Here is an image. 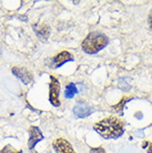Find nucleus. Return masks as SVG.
Segmentation results:
<instances>
[{
    "mask_svg": "<svg viewBox=\"0 0 152 153\" xmlns=\"http://www.w3.org/2000/svg\"><path fill=\"white\" fill-rule=\"evenodd\" d=\"M93 129L104 139H118L124 133L123 123L114 117L106 118L95 123Z\"/></svg>",
    "mask_w": 152,
    "mask_h": 153,
    "instance_id": "f257e3e1",
    "label": "nucleus"
},
{
    "mask_svg": "<svg viewBox=\"0 0 152 153\" xmlns=\"http://www.w3.org/2000/svg\"><path fill=\"white\" fill-rule=\"evenodd\" d=\"M142 148H145L147 149V152L152 153V143H149V142H145L142 144Z\"/></svg>",
    "mask_w": 152,
    "mask_h": 153,
    "instance_id": "ddd939ff",
    "label": "nucleus"
},
{
    "mask_svg": "<svg viewBox=\"0 0 152 153\" xmlns=\"http://www.w3.org/2000/svg\"><path fill=\"white\" fill-rule=\"evenodd\" d=\"M109 43V39L101 32H90L82 42V50L88 54L98 53Z\"/></svg>",
    "mask_w": 152,
    "mask_h": 153,
    "instance_id": "f03ea898",
    "label": "nucleus"
},
{
    "mask_svg": "<svg viewBox=\"0 0 152 153\" xmlns=\"http://www.w3.org/2000/svg\"><path fill=\"white\" fill-rule=\"evenodd\" d=\"M12 73L17 78H19L25 84H30L34 81L32 73L27 69V68H23V67H13L12 68Z\"/></svg>",
    "mask_w": 152,
    "mask_h": 153,
    "instance_id": "39448f33",
    "label": "nucleus"
},
{
    "mask_svg": "<svg viewBox=\"0 0 152 153\" xmlns=\"http://www.w3.org/2000/svg\"><path fill=\"white\" fill-rule=\"evenodd\" d=\"M130 99H131V98H128V97H126V98H122V100L120 101V103L117 104V105H113V107L111 108V109H112V111L121 112L122 110H123V105H124V103H127Z\"/></svg>",
    "mask_w": 152,
    "mask_h": 153,
    "instance_id": "9b49d317",
    "label": "nucleus"
},
{
    "mask_svg": "<svg viewBox=\"0 0 152 153\" xmlns=\"http://www.w3.org/2000/svg\"><path fill=\"white\" fill-rule=\"evenodd\" d=\"M49 101L53 107H59V94H60V83L57 78L53 76H50V84H49Z\"/></svg>",
    "mask_w": 152,
    "mask_h": 153,
    "instance_id": "7ed1b4c3",
    "label": "nucleus"
},
{
    "mask_svg": "<svg viewBox=\"0 0 152 153\" xmlns=\"http://www.w3.org/2000/svg\"><path fill=\"white\" fill-rule=\"evenodd\" d=\"M34 30L39 39L47 40L50 35V28L46 23H40V25H34Z\"/></svg>",
    "mask_w": 152,
    "mask_h": 153,
    "instance_id": "1a4fd4ad",
    "label": "nucleus"
},
{
    "mask_svg": "<svg viewBox=\"0 0 152 153\" xmlns=\"http://www.w3.org/2000/svg\"><path fill=\"white\" fill-rule=\"evenodd\" d=\"M69 61H73V56L71 53H69L68 51H62L52 59V67L53 68H59L62 65H65L66 62Z\"/></svg>",
    "mask_w": 152,
    "mask_h": 153,
    "instance_id": "0eeeda50",
    "label": "nucleus"
},
{
    "mask_svg": "<svg viewBox=\"0 0 152 153\" xmlns=\"http://www.w3.org/2000/svg\"><path fill=\"white\" fill-rule=\"evenodd\" d=\"M78 92L77 90V87L75 83H68L67 87H66V92H65V97L67 99H72L73 97L76 96V93Z\"/></svg>",
    "mask_w": 152,
    "mask_h": 153,
    "instance_id": "9d476101",
    "label": "nucleus"
},
{
    "mask_svg": "<svg viewBox=\"0 0 152 153\" xmlns=\"http://www.w3.org/2000/svg\"><path fill=\"white\" fill-rule=\"evenodd\" d=\"M52 146L57 153H75V150L72 149L71 144L62 138H59L56 141H53Z\"/></svg>",
    "mask_w": 152,
    "mask_h": 153,
    "instance_id": "423d86ee",
    "label": "nucleus"
},
{
    "mask_svg": "<svg viewBox=\"0 0 152 153\" xmlns=\"http://www.w3.org/2000/svg\"><path fill=\"white\" fill-rule=\"evenodd\" d=\"M43 139L41 131L39 130V128L37 126H31L30 128V137H29V141H28V146L29 149H34V146L40 142Z\"/></svg>",
    "mask_w": 152,
    "mask_h": 153,
    "instance_id": "6e6552de",
    "label": "nucleus"
},
{
    "mask_svg": "<svg viewBox=\"0 0 152 153\" xmlns=\"http://www.w3.org/2000/svg\"><path fill=\"white\" fill-rule=\"evenodd\" d=\"M90 153H107V152L102 148H92L90 150Z\"/></svg>",
    "mask_w": 152,
    "mask_h": 153,
    "instance_id": "4468645a",
    "label": "nucleus"
},
{
    "mask_svg": "<svg viewBox=\"0 0 152 153\" xmlns=\"http://www.w3.org/2000/svg\"><path fill=\"white\" fill-rule=\"evenodd\" d=\"M0 153H22L21 150H16L10 146H6L2 150H0Z\"/></svg>",
    "mask_w": 152,
    "mask_h": 153,
    "instance_id": "f8f14e48",
    "label": "nucleus"
},
{
    "mask_svg": "<svg viewBox=\"0 0 152 153\" xmlns=\"http://www.w3.org/2000/svg\"><path fill=\"white\" fill-rule=\"evenodd\" d=\"M149 23H150V27H151V29H152V12L150 13V16H149Z\"/></svg>",
    "mask_w": 152,
    "mask_h": 153,
    "instance_id": "2eb2a0df",
    "label": "nucleus"
},
{
    "mask_svg": "<svg viewBox=\"0 0 152 153\" xmlns=\"http://www.w3.org/2000/svg\"><path fill=\"white\" fill-rule=\"evenodd\" d=\"M93 112V108L90 105V104L86 102V101H82V100H79L78 103L75 105L73 108V113L77 118H87Z\"/></svg>",
    "mask_w": 152,
    "mask_h": 153,
    "instance_id": "20e7f679",
    "label": "nucleus"
}]
</instances>
